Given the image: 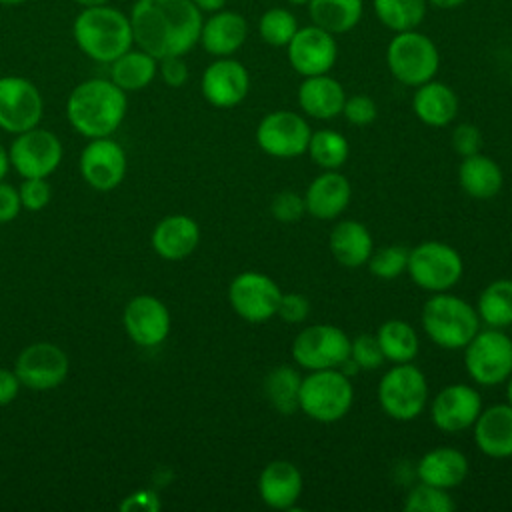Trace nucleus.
Segmentation results:
<instances>
[{
    "mask_svg": "<svg viewBox=\"0 0 512 512\" xmlns=\"http://www.w3.org/2000/svg\"><path fill=\"white\" fill-rule=\"evenodd\" d=\"M346 102L344 88L328 74L306 76L298 88L300 108L316 120H332L342 114Z\"/></svg>",
    "mask_w": 512,
    "mask_h": 512,
    "instance_id": "27",
    "label": "nucleus"
},
{
    "mask_svg": "<svg viewBox=\"0 0 512 512\" xmlns=\"http://www.w3.org/2000/svg\"><path fill=\"white\" fill-rule=\"evenodd\" d=\"M302 472L290 460L268 462L258 476V496L274 510H290L302 494Z\"/></svg>",
    "mask_w": 512,
    "mask_h": 512,
    "instance_id": "21",
    "label": "nucleus"
},
{
    "mask_svg": "<svg viewBox=\"0 0 512 512\" xmlns=\"http://www.w3.org/2000/svg\"><path fill=\"white\" fill-rule=\"evenodd\" d=\"M122 322L130 340L144 348L162 344L170 334V312L160 298L150 294L134 296L124 308Z\"/></svg>",
    "mask_w": 512,
    "mask_h": 512,
    "instance_id": "19",
    "label": "nucleus"
},
{
    "mask_svg": "<svg viewBox=\"0 0 512 512\" xmlns=\"http://www.w3.org/2000/svg\"><path fill=\"white\" fill-rule=\"evenodd\" d=\"M248 36V24L244 16L232 10H218L202 22L200 44L212 56H230L234 54Z\"/></svg>",
    "mask_w": 512,
    "mask_h": 512,
    "instance_id": "26",
    "label": "nucleus"
},
{
    "mask_svg": "<svg viewBox=\"0 0 512 512\" xmlns=\"http://www.w3.org/2000/svg\"><path fill=\"white\" fill-rule=\"evenodd\" d=\"M8 158L22 178H48L62 160V144L54 132L34 126L16 134Z\"/></svg>",
    "mask_w": 512,
    "mask_h": 512,
    "instance_id": "12",
    "label": "nucleus"
},
{
    "mask_svg": "<svg viewBox=\"0 0 512 512\" xmlns=\"http://www.w3.org/2000/svg\"><path fill=\"white\" fill-rule=\"evenodd\" d=\"M290 4H296V6H300V4H308L310 0H288Z\"/></svg>",
    "mask_w": 512,
    "mask_h": 512,
    "instance_id": "57",
    "label": "nucleus"
},
{
    "mask_svg": "<svg viewBox=\"0 0 512 512\" xmlns=\"http://www.w3.org/2000/svg\"><path fill=\"white\" fill-rule=\"evenodd\" d=\"M72 34L88 58L104 64L114 62L134 44L130 16L108 4L82 8L74 18Z\"/></svg>",
    "mask_w": 512,
    "mask_h": 512,
    "instance_id": "3",
    "label": "nucleus"
},
{
    "mask_svg": "<svg viewBox=\"0 0 512 512\" xmlns=\"http://www.w3.org/2000/svg\"><path fill=\"white\" fill-rule=\"evenodd\" d=\"M460 188L476 200L494 198L504 186V174L498 162L482 152L464 156L458 166Z\"/></svg>",
    "mask_w": 512,
    "mask_h": 512,
    "instance_id": "30",
    "label": "nucleus"
},
{
    "mask_svg": "<svg viewBox=\"0 0 512 512\" xmlns=\"http://www.w3.org/2000/svg\"><path fill=\"white\" fill-rule=\"evenodd\" d=\"M474 442L488 458L512 456V406L494 404L482 410L472 424Z\"/></svg>",
    "mask_w": 512,
    "mask_h": 512,
    "instance_id": "24",
    "label": "nucleus"
},
{
    "mask_svg": "<svg viewBox=\"0 0 512 512\" xmlns=\"http://www.w3.org/2000/svg\"><path fill=\"white\" fill-rule=\"evenodd\" d=\"M422 328L436 346L462 350L480 330V318L476 308L464 298L436 292L422 308Z\"/></svg>",
    "mask_w": 512,
    "mask_h": 512,
    "instance_id": "4",
    "label": "nucleus"
},
{
    "mask_svg": "<svg viewBox=\"0 0 512 512\" xmlns=\"http://www.w3.org/2000/svg\"><path fill=\"white\" fill-rule=\"evenodd\" d=\"M18 194L24 210L40 212L50 202L52 190L46 178H24L18 188Z\"/></svg>",
    "mask_w": 512,
    "mask_h": 512,
    "instance_id": "43",
    "label": "nucleus"
},
{
    "mask_svg": "<svg viewBox=\"0 0 512 512\" xmlns=\"http://www.w3.org/2000/svg\"><path fill=\"white\" fill-rule=\"evenodd\" d=\"M298 30L296 16L286 8H270L260 16L258 32L260 38L270 46H288L292 36Z\"/></svg>",
    "mask_w": 512,
    "mask_h": 512,
    "instance_id": "38",
    "label": "nucleus"
},
{
    "mask_svg": "<svg viewBox=\"0 0 512 512\" xmlns=\"http://www.w3.org/2000/svg\"><path fill=\"white\" fill-rule=\"evenodd\" d=\"M286 50L290 66L304 78L328 74L338 56L334 36L316 24L298 28Z\"/></svg>",
    "mask_w": 512,
    "mask_h": 512,
    "instance_id": "18",
    "label": "nucleus"
},
{
    "mask_svg": "<svg viewBox=\"0 0 512 512\" xmlns=\"http://www.w3.org/2000/svg\"><path fill=\"white\" fill-rule=\"evenodd\" d=\"M126 92L112 80L92 78L80 82L68 96L66 116L72 128L86 138L110 136L124 120Z\"/></svg>",
    "mask_w": 512,
    "mask_h": 512,
    "instance_id": "2",
    "label": "nucleus"
},
{
    "mask_svg": "<svg viewBox=\"0 0 512 512\" xmlns=\"http://www.w3.org/2000/svg\"><path fill=\"white\" fill-rule=\"evenodd\" d=\"M432 6L436 8H444V10H450V8H458L462 6L466 0H428Z\"/></svg>",
    "mask_w": 512,
    "mask_h": 512,
    "instance_id": "52",
    "label": "nucleus"
},
{
    "mask_svg": "<svg viewBox=\"0 0 512 512\" xmlns=\"http://www.w3.org/2000/svg\"><path fill=\"white\" fill-rule=\"evenodd\" d=\"M376 340L384 354V360L392 364L412 362L420 350V340L416 330L408 322L398 318L382 322L376 332Z\"/></svg>",
    "mask_w": 512,
    "mask_h": 512,
    "instance_id": "32",
    "label": "nucleus"
},
{
    "mask_svg": "<svg viewBox=\"0 0 512 512\" xmlns=\"http://www.w3.org/2000/svg\"><path fill=\"white\" fill-rule=\"evenodd\" d=\"M22 210L18 188L0 180V224L12 222Z\"/></svg>",
    "mask_w": 512,
    "mask_h": 512,
    "instance_id": "49",
    "label": "nucleus"
},
{
    "mask_svg": "<svg viewBox=\"0 0 512 512\" xmlns=\"http://www.w3.org/2000/svg\"><path fill=\"white\" fill-rule=\"evenodd\" d=\"M8 168H10V158H8V152H6V150L0 146V180L6 176Z\"/></svg>",
    "mask_w": 512,
    "mask_h": 512,
    "instance_id": "53",
    "label": "nucleus"
},
{
    "mask_svg": "<svg viewBox=\"0 0 512 512\" xmlns=\"http://www.w3.org/2000/svg\"><path fill=\"white\" fill-rule=\"evenodd\" d=\"M354 402V388L350 378L340 368L312 370L300 384L298 410L308 418L332 424L342 420Z\"/></svg>",
    "mask_w": 512,
    "mask_h": 512,
    "instance_id": "5",
    "label": "nucleus"
},
{
    "mask_svg": "<svg viewBox=\"0 0 512 512\" xmlns=\"http://www.w3.org/2000/svg\"><path fill=\"white\" fill-rule=\"evenodd\" d=\"M362 0H310L312 22L330 34L350 32L362 18Z\"/></svg>",
    "mask_w": 512,
    "mask_h": 512,
    "instance_id": "33",
    "label": "nucleus"
},
{
    "mask_svg": "<svg viewBox=\"0 0 512 512\" xmlns=\"http://www.w3.org/2000/svg\"><path fill=\"white\" fill-rule=\"evenodd\" d=\"M270 212L272 216L278 220V222H284V224H292L296 220H300L306 212V206H304V196H298L296 192L292 190H284V192H278L272 202H270Z\"/></svg>",
    "mask_w": 512,
    "mask_h": 512,
    "instance_id": "42",
    "label": "nucleus"
},
{
    "mask_svg": "<svg viewBox=\"0 0 512 512\" xmlns=\"http://www.w3.org/2000/svg\"><path fill=\"white\" fill-rule=\"evenodd\" d=\"M158 72L162 76V80L172 86V88H180L186 84L188 80V66L184 62L182 56H166L158 60Z\"/></svg>",
    "mask_w": 512,
    "mask_h": 512,
    "instance_id": "47",
    "label": "nucleus"
},
{
    "mask_svg": "<svg viewBox=\"0 0 512 512\" xmlns=\"http://www.w3.org/2000/svg\"><path fill=\"white\" fill-rule=\"evenodd\" d=\"M126 166L124 148L110 136L90 138L80 154V174L98 192L116 188L126 176Z\"/></svg>",
    "mask_w": 512,
    "mask_h": 512,
    "instance_id": "17",
    "label": "nucleus"
},
{
    "mask_svg": "<svg viewBox=\"0 0 512 512\" xmlns=\"http://www.w3.org/2000/svg\"><path fill=\"white\" fill-rule=\"evenodd\" d=\"M378 402L386 416L398 422L418 418L428 404V382L412 362L394 364L378 382Z\"/></svg>",
    "mask_w": 512,
    "mask_h": 512,
    "instance_id": "6",
    "label": "nucleus"
},
{
    "mask_svg": "<svg viewBox=\"0 0 512 512\" xmlns=\"http://www.w3.org/2000/svg\"><path fill=\"white\" fill-rule=\"evenodd\" d=\"M276 314L288 324H300L310 316V300L298 292L282 294Z\"/></svg>",
    "mask_w": 512,
    "mask_h": 512,
    "instance_id": "45",
    "label": "nucleus"
},
{
    "mask_svg": "<svg viewBox=\"0 0 512 512\" xmlns=\"http://www.w3.org/2000/svg\"><path fill=\"white\" fill-rule=\"evenodd\" d=\"M476 312L488 328L512 326V280L500 278L490 282L478 296Z\"/></svg>",
    "mask_w": 512,
    "mask_h": 512,
    "instance_id": "34",
    "label": "nucleus"
},
{
    "mask_svg": "<svg viewBox=\"0 0 512 512\" xmlns=\"http://www.w3.org/2000/svg\"><path fill=\"white\" fill-rule=\"evenodd\" d=\"M24 2H28V0H0V4H4V6H18Z\"/></svg>",
    "mask_w": 512,
    "mask_h": 512,
    "instance_id": "56",
    "label": "nucleus"
},
{
    "mask_svg": "<svg viewBox=\"0 0 512 512\" xmlns=\"http://www.w3.org/2000/svg\"><path fill=\"white\" fill-rule=\"evenodd\" d=\"M378 20L394 30H416L426 16V0H374Z\"/></svg>",
    "mask_w": 512,
    "mask_h": 512,
    "instance_id": "36",
    "label": "nucleus"
},
{
    "mask_svg": "<svg viewBox=\"0 0 512 512\" xmlns=\"http://www.w3.org/2000/svg\"><path fill=\"white\" fill-rule=\"evenodd\" d=\"M454 500L448 490L418 482L404 498L406 512H452Z\"/></svg>",
    "mask_w": 512,
    "mask_h": 512,
    "instance_id": "39",
    "label": "nucleus"
},
{
    "mask_svg": "<svg viewBox=\"0 0 512 512\" xmlns=\"http://www.w3.org/2000/svg\"><path fill=\"white\" fill-rule=\"evenodd\" d=\"M452 148L462 158L480 152V148H482V132H480V128L474 126V124H468V122L458 124L452 130Z\"/></svg>",
    "mask_w": 512,
    "mask_h": 512,
    "instance_id": "46",
    "label": "nucleus"
},
{
    "mask_svg": "<svg viewBox=\"0 0 512 512\" xmlns=\"http://www.w3.org/2000/svg\"><path fill=\"white\" fill-rule=\"evenodd\" d=\"M306 152L310 154L314 164H318L320 168L338 170L340 166L346 164L350 148H348V140L340 132L322 128L312 132Z\"/></svg>",
    "mask_w": 512,
    "mask_h": 512,
    "instance_id": "37",
    "label": "nucleus"
},
{
    "mask_svg": "<svg viewBox=\"0 0 512 512\" xmlns=\"http://www.w3.org/2000/svg\"><path fill=\"white\" fill-rule=\"evenodd\" d=\"M76 4H80L82 8H90V6H102V4H108L110 0H74Z\"/></svg>",
    "mask_w": 512,
    "mask_h": 512,
    "instance_id": "54",
    "label": "nucleus"
},
{
    "mask_svg": "<svg viewBox=\"0 0 512 512\" xmlns=\"http://www.w3.org/2000/svg\"><path fill=\"white\" fill-rule=\"evenodd\" d=\"M414 114L420 122L432 128L448 126L458 114V96L456 92L442 82L428 80L416 86L412 98Z\"/></svg>",
    "mask_w": 512,
    "mask_h": 512,
    "instance_id": "29",
    "label": "nucleus"
},
{
    "mask_svg": "<svg viewBox=\"0 0 512 512\" xmlns=\"http://www.w3.org/2000/svg\"><path fill=\"white\" fill-rule=\"evenodd\" d=\"M352 196V186L338 170H324L318 174L304 192L306 212L318 220L338 218Z\"/></svg>",
    "mask_w": 512,
    "mask_h": 512,
    "instance_id": "22",
    "label": "nucleus"
},
{
    "mask_svg": "<svg viewBox=\"0 0 512 512\" xmlns=\"http://www.w3.org/2000/svg\"><path fill=\"white\" fill-rule=\"evenodd\" d=\"M280 298V286L270 276L256 270L240 272L228 286V302L232 310L252 324H260L276 316Z\"/></svg>",
    "mask_w": 512,
    "mask_h": 512,
    "instance_id": "11",
    "label": "nucleus"
},
{
    "mask_svg": "<svg viewBox=\"0 0 512 512\" xmlns=\"http://www.w3.org/2000/svg\"><path fill=\"white\" fill-rule=\"evenodd\" d=\"M200 88L208 104L216 108H232L248 96L250 76L244 64L222 56L204 70Z\"/></svg>",
    "mask_w": 512,
    "mask_h": 512,
    "instance_id": "20",
    "label": "nucleus"
},
{
    "mask_svg": "<svg viewBox=\"0 0 512 512\" xmlns=\"http://www.w3.org/2000/svg\"><path fill=\"white\" fill-rule=\"evenodd\" d=\"M342 114L354 126H368L376 120L378 108H376V102L370 96L354 94V96L346 98Z\"/></svg>",
    "mask_w": 512,
    "mask_h": 512,
    "instance_id": "44",
    "label": "nucleus"
},
{
    "mask_svg": "<svg viewBox=\"0 0 512 512\" xmlns=\"http://www.w3.org/2000/svg\"><path fill=\"white\" fill-rule=\"evenodd\" d=\"M20 386L22 384H20V380H18L14 370L0 368V406L10 404L18 396Z\"/></svg>",
    "mask_w": 512,
    "mask_h": 512,
    "instance_id": "50",
    "label": "nucleus"
},
{
    "mask_svg": "<svg viewBox=\"0 0 512 512\" xmlns=\"http://www.w3.org/2000/svg\"><path fill=\"white\" fill-rule=\"evenodd\" d=\"M192 2L200 8V12H218L224 8L228 0H192Z\"/></svg>",
    "mask_w": 512,
    "mask_h": 512,
    "instance_id": "51",
    "label": "nucleus"
},
{
    "mask_svg": "<svg viewBox=\"0 0 512 512\" xmlns=\"http://www.w3.org/2000/svg\"><path fill=\"white\" fill-rule=\"evenodd\" d=\"M468 458L452 446H438L428 450L416 464V476L424 484L444 490L460 486L468 476Z\"/></svg>",
    "mask_w": 512,
    "mask_h": 512,
    "instance_id": "25",
    "label": "nucleus"
},
{
    "mask_svg": "<svg viewBox=\"0 0 512 512\" xmlns=\"http://www.w3.org/2000/svg\"><path fill=\"white\" fill-rule=\"evenodd\" d=\"M312 130L308 122L290 110H274L266 114L256 128V144L268 156L294 158L308 150Z\"/></svg>",
    "mask_w": 512,
    "mask_h": 512,
    "instance_id": "13",
    "label": "nucleus"
},
{
    "mask_svg": "<svg viewBox=\"0 0 512 512\" xmlns=\"http://www.w3.org/2000/svg\"><path fill=\"white\" fill-rule=\"evenodd\" d=\"M328 248L334 260L346 268H358L368 262L374 240L370 230L358 220H340L328 236Z\"/></svg>",
    "mask_w": 512,
    "mask_h": 512,
    "instance_id": "28",
    "label": "nucleus"
},
{
    "mask_svg": "<svg viewBox=\"0 0 512 512\" xmlns=\"http://www.w3.org/2000/svg\"><path fill=\"white\" fill-rule=\"evenodd\" d=\"M510 80H512V70H510Z\"/></svg>",
    "mask_w": 512,
    "mask_h": 512,
    "instance_id": "58",
    "label": "nucleus"
},
{
    "mask_svg": "<svg viewBox=\"0 0 512 512\" xmlns=\"http://www.w3.org/2000/svg\"><path fill=\"white\" fill-rule=\"evenodd\" d=\"M42 110V96L28 78H0V128L12 134L26 132L38 126Z\"/></svg>",
    "mask_w": 512,
    "mask_h": 512,
    "instance_id": "15",
    "label": "nucleus"
},
{
    "mask_svg": "<svg viewBox=\"0 0 512 512\" xmlns=\"http://www.w3.org/2000/svg\"><path fill=\"white\" fill-rule=\"evenodd\" d=\"M300 384L302 376L296 368L288 364L274 366L264 378V396L276 412L290 416L298 410Z\"/></svg>",
    "mask_w": 512,
    "mask_h": 512,
    "instance_id": "35",
    "label": "nucleus"
},
{
    "mask_svg": "<svg viewBox=\"0 0 512 512\" xmlns=\"http://www.w3.org/2000/svg\"><path fill=\"white\" fill-rule=\"evenodd\" d=\"M386 64L392 76L404 86H420L432 80L440 66L436 44L422 32H396L386 48Z\"/></svg>",
    "mask_w": 512,
    "mask_h": 512,
    "instance_id": "7",
    "label": "nucleus"
},
{
    "mask_svg": "<svg viewBox=\"0 0 512 512\" xmlns=\"http://www.w3.org/2000/svg\"><path fill=\"white\" fill-rule=\"evenodd\" d=\"M158 74V60L146 50H126L114 62H110V80L124 92H136L146 88Z\"/></svg>",
    "mask_w": 512,
    "mask_h": 512,
    "instance_id": "31",
    "label": "nucleus"
},
{
    "mask_svg": "<svg viewBox=\"0 0 512 512\" xmlns=\"http://www.w3.org/2000/svg\"><path fill=\"white\" fill-rule=\"evenodd\" d=\"M68 368L66 352L52 342H34L26 346L14 362V372L20 384L38 392L60 386L68 376Z\"/></svg>",
    "mask_w": 512,
    "mask_h": 512,
    "instance_id": "14",
    "label": "nucleus"
},
{
    "mask_svg": "<svg viewBox=\"0 0 512 512\" xmlns=\"http://www.w3.org/2000/svg\"><path fill=\"white\" fill-rule=\"evenodd\" d=\"M356 368L360 370H374L384 362V354L378 346L376 334H358L350 340V358Z\"/></svg>",
    "mask_w": 512,
    "mask_h": 512,
    "instance_id": "41",
    "label": "nucleus"
},
{
    "mask_svg": "<svg viewBox=\"0 0 512 512\" xmlns=\"http://www.w3.org/2000/svg\"><path fill=\"white\" fill-rule=\"evenodd\" d=\"M408 248L392 244V246H382L378 250H372L368 258V270L372 276L382 278V280H394L406 272L408 266Z\"/></svg>",
    "mask_w": 512,
    "mask_h": 512,
    "instance_id": "40",
    "label": "nucleus"
},
{
    "mask_svg": "<svg viewBox=\"0 0 512 512\" xmlns=\"http://www.w3.org/2000/svg\"><path fill=\"white\" fill-rule=\"evenodd\" d=\"M160 508V498L152 490H138L128 494L120 502L122 512H156Z\"/></svg>",
    "mask_w": 512,
    "mask_h": 512,
    "instance_id": "48",
    "label": "nucleus"
},
{
    "mask_svg": "<svg viewBox=\"0 0 512 512\" xmlns=\"http://www.w3.org/2000/svg\"><path fill=\"white\" fill-rule=\"evenodd\" d=\"M202 22L192 0H136L130 12L134 44L156 60L190 52L200 40Z\"/></svg>",
    "mask_w": 512,
    "mask_h": 512,
    "instance_id": "1",
    "label": "nucleus"
},
{
    "mask_svg": "<svg viewBox=\"0 0 512 512\" xmlns=\"http://www.w3.org/2000/svg\"><path fill=\"white\" fill-rule=\"evenodd\" d=\"M406 272L412 282L426 292H448L460 282L464 262L450 244L426 240L408 252Z\"/></svg>",
    "mask_w": 512,
    "mask_h": 512,
    "instance_id": "8",
    "label": "nucleus"
},
{
    "mask_svg": "<svg viewBox=\"0 0 512 512\" xmlns=\"http://www.w3.org/2000/svg\"><path fill=\"white\" fill-rule=\"evenodd\" d=\"M482 412V398L470 384H448L430 402L432 424L448 434L472 428Z\"/></svg>",
    "mask_w": 512,
    "mask_h": 512,
    "instance_id": "16",
    "label": "nucleus"
},
{
    "mask_svg": "<svg viewBox=\"0 0 512 512\" xmlns=\"http://www.w3.org/2000/svg\"><path fill=\"white\" fill-rule=\"evenodd\" d=\"M462 350L464 368L480 386H498L512 374V338L500 328L478 330Z\"/></svg>",
    "mask_w": 512,
    "mask_h": 512,
    "instance_id": "9",
    "label": "nucleus"
},
{
    "mask_svg": "<svg viewBox=\"0 0 512 512\" xmlns=\"http://www.w3.org/2000/svg\"><path fill=\"white\" fill-rule=\"evenodd\" d=\"M506 398H508V404L512 406V374L508 376V384H506Z\"/></svg>",
    "mask_w": 512,
    "mask_h": 512,
    "instance_id": "55",
    "label": "nucleus"
},
{
    "mask_svg": "<svg viewBox=\"0 0 512 512\" xmlns=\"http://www.w3.org/2000/svg\"><path fill=\"white\" fill-rule=\"evenodd\" d=\"M292 358L308 372L340 368L350 358V338L332 324L306 326L292 342Z\"/></svg>",
    "mask_w": 512,
    "mask_h": 512,
    "instance_id": "10",
    "label": "nucleus"
},
{
    "mask_svg": "<svg viewBox=\"0 0 512 512\" xmlns=\"http://www.w3.org/2000/svg\"><path fill=\"white\" fill-rule=\"evenodd\" d=\"M150 242L160 258L170 262L184 260L196 250L200 242V228L194 218L172 214L154 226Z\"/></svg>",
    "mask_w": 512,
    "mask_h": 512,
    "instance_id": "23",
    "label": "nucleus"
}]
</instances>
